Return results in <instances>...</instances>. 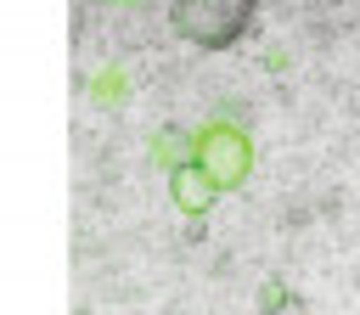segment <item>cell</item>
Segmentation results:
<instances>
[{
	"label": "cell",
	"mask_w": 360,
	"mask_h": 315,
	"mask_svg": "<svg viewBox=\"0 0 360 315\" xmlns=\"http://www.w3.org/2000/svg\"><path fill=\"white\" fill-rule=\"evenodd\" d=\"M281 309H292V292H287L281 276H270V281L259 287V315H281Z\"/></svg>",
	"instance_id": "5"
},
{
	"label": "cell",
	"mask_w": 360,
	"mask_h": 315,
	"mask_svg": "<svg viewBox=\"0 0 360 315\" xmlns=\"http://www.w3.org/2000/svg\"><path fill=\"white\" fill-rule=\"evenodd\" d=\"M197 163L208 169L214 186H242L248 169H253V146L242 129H225V124H208L197 135Z\"/></svg>",
	"instance_id": "2"
},
{
	"label": "cell",
	"mask_w": 360,
	"mask_h": 315,
	"mask_svg": "<svg viewBox=\"0 0 360 315\" xmlns=\"http://www.w3.org/2000/svg\"><path fill=\"white\" fill-rule=\"evenodd\" d=\"M169 197H174V208H180V214H191V219H197V214H208V208L219 202V186L208 180V169H202V163H186V169H174V174H169Z\"/></svg>",
	"instance_id": "3"
},
{
	"label": "cell",
	"mask_w": 360,
	"mask_h": 315,
	"mask_svg": "<svg viewBox=\"0 0 360 315\" xmlns=\"http://www.w3.org/2000/svg\"><path fill=\"white\" fill-rule=\"evenodd\" d=\"M253 17H259L253 0H174V6H169V22H174L191 45H202V51L236 45V39L253 28Z\"/></svg>",
	"instance_id": "1"
},
{
	"label": "cell",
	"mask_w": 360,
	"mask_h": 315,
	"mask_svg": "<svg viewBox=\"0 0 360 315\" xmlns=\"http://www.w3.org/2000/svg\"><path fill=\"white\" fill-rule=\"evenodd\" d=\"M152 158H158V163H163V169L174 174V169H186V163L197 158V141H191V135H186L180 124H163V129L152 135Z\"/></svg>",
	"instance_id": "4"
}]
</instances>
